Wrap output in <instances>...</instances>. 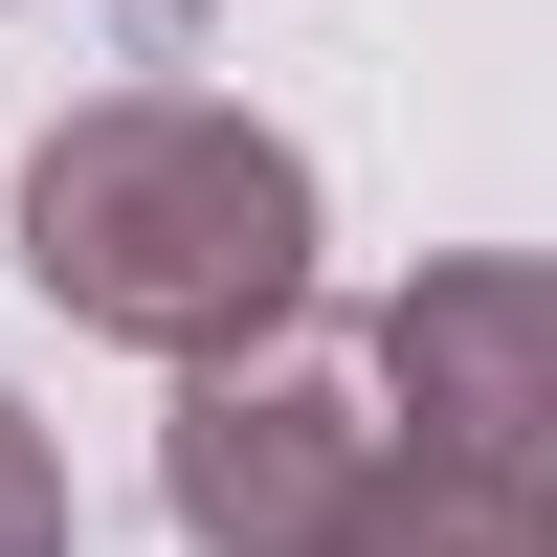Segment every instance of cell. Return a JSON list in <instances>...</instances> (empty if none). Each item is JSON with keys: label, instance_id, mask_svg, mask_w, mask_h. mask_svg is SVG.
Here are the masks:
<instances>
[{"label": "cell", "instance_id": "3", "mask_svg": "<svg viewBox=\"0 0 557 557\" xmlns=\"http://www.w3.org/2000/svg\"><path fill=\"white\" fill-rule=\"evenodd\" d=\"M380 401L446 469L557 491V268H424V290L380 312Z\"/></svg>", "mask_w": 557, "mask_h": 557}, {"label": "cell", "instance_id": "4", "mask_svg": "<svg viewBox=\"0 0 557 557\" xmlns=\"http://www.w3.org/2000/svg\"><path fill=\"white\" fill-rule=\"evenodd\" d=\"M312 557H557V491H491V469H446V446H380V491Z\"/></svg>", "mask_w": 557, "mask_h": 557}, {"label": "cell", "instance_id": "1", "mask_svg": "<svg viewBox=\"0 0 557 557\" xmlns=\"http://www.w3.org/2000/svg\"><path fill=\"white\" fill-rule=\"evenodd\" d=\"M23 290L134 357H246L312 290V157L223 89H89L23 157Z\"/></svg>", "mask_w": 557, "mask_h": 557}, {"label": "cell", "instance_id": "2", "mask_svg": "<svg viewBox=\"0 0 557 557\" xmlns=\"http://www.w3.org/2000/svg\"><path fill=\"white\" fill-rule=\"evenodd\" d=\"M380 401H357V380H312V357H178V424H157V491H178V535H201V557H312V535H335L357 513V491H380Z\"/></svg>", "mask_w": 557, "mask_h": 557}, {"label": "cell", "instance_id": "5", "mask_svg": "<svg viewBox=\"0 0 557 557\" xmlns=\"http://www.w3.org/2000/svg\"><path fill=\"white\" fill-rule=\"evenodd\" d=\"M0 557H67V469H45L23 401H0Z\"/></svg>", "mask_w": 557, "mask_h": 557}]
</instances>
